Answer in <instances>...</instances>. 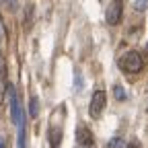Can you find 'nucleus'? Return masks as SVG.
Returning <instances> with one entry per match:
<instances>
[{
    "mask_svg": "<svg viewBox=\"0 0 148 148\" xmlns=\"http://www.w3.org/2000/svg\"><path fill=\"white\" fill-rule=\"evenodd\" d=\"M62 142V130L60 127H49V144L51 148H58Z\"/></svg>",
    "mask_w": 148,
    "mask_h": 148,
    "instance_id": "6",
    "label": "nucleus"
},
{
    "mask_svg": "<svg viewBox=\"0 0 148 148\" xmlns=\"http://www.w3.org/2000/svg\"><path fill=\"white\" fill-rule=\"evenodd\" d=\"M6 92H8V103H10V119H12V123L18 127V125L25 123V111H23L21 99H18V95H16V90H14L12 84L6 86Z\"/></svg>",
    "mask_w": 148,
    "mask_h": 148,
    "instance_id": "1",
    "label": "nucleus"
},
{
    "mask_svg": "<svg viewBox=\"0 0 148 148\" xmlns=\"http://www.w3.org/2000/svg\"><path fill=\"white\" fill-rule=\"evenodd\" d=\"M37 111H39V107H37V97H31V107H29L31 117H37Z\"/></svg>",
    "mask_w": 148,
    "mask_h": 148,
    "instance_id": "9",
    "label": "nucleus"
},
{
    "mask_svg": "<svg viewBox=\"0 0 148 148\" xmlns=\"http://www.w3.org/2000/svg\"><path fill=\"white\" fill-rule=\"evenodd\" d=\"M121 12H123V2L121 0H113V2L109 4V8H107V14H105L107 23L109 25H117L121 21Z\"/></svg>",
    "mask_w": 148,
    "mask_h": 148,
    "instance_id": "5",
    "label": "nucleus"
},
{
    "mask_svg": "<svg viewBox=\"0 0 148 148\" xmlns=\"http://www.w3.org/2000/svg\"><path fill=\"white\" fill-rule=\"evenodd\" d=\"M105 105H107V92L105 90H95V95L90 97V103H88L90 117H101V113L105 111Z\"/></svg>",
    "mask_w": 148,
    "mask_h": 148,
    "instance_id": "3",
    "label": "nucleus"
},
{
    "mask_svg": "<svg viewBox=\"0 0 148 148\" xmlns=\"http://www.w3.org/2000/svg\"><path fill=\"white\" fill-rule=\"evenodd\" d=\"M76 144H78V148H95V138H92L90 130L86 125L76 127Z\"/></svg>",
    "mask_w": 148,
    "mask_h": 148,
    "instance_id": "4",
    "label": "nucleus"
},
{
    "mask_svg": "<svg viewBox=\"0 0 148 148\" xmlns=\"http://www.w3.org/2000/svg\"><path fill=\"white\" fill-rule=\"evenodd\" d=\"M0 148H6L4 146V138H0Z\"/></svg>",
    "mask_w": 148,
    "mask_h": 148,
    "instance_id": "14",
    "label": "nucleus"
},
{
    "mask_svg": "<svg viewBox=\"0 0 148 148\" xmlns=\"http://www.w3.org/2000/svg\"><path fill=\"white\" fill-rule=\"evenodd\" d=\"M119 68L127 74H138L142 68H144V60H142V56L138 51H127L121 56V60H119Z\"/></svg>",
    "mask_w": 148,
    "mask_h": 148,
    "instance_id": "2",
    "label": "nucleus"
},
{
    "mask_svg": "<svg viewBox=\"0 0 148 148\" xmlns=\"http://www.w3.org/2000/svg\"><path fill=\"white\" fill-rule=\"evenodd\" d=\"M2 2H4L6 6H10V8H14V4H16V0H2Z\"/></svg>",
    "mask_w": 148,
    "mask_h": 148,
    "instance_id": "13",
    "label": "nucleus"
},
{
    "mask_svg": "<svg viewBox=\"0 0 148 148\" xmlns=\"http://www.w3.org/2000/svg\"><path fill=\"white\" fill-rule=\"evenodd\" d=\"M125 148H142V144H140L138 140H132V142H127V144H125Z\"/></svg>",
    "mask_w": 148,
    "mask_h": 148,
    "instance_id": "12",
    "label": "nucleus"
},
{
    "mask_svg": "<svg viewBox=\"0 0 148 148\" xmlns=\"http://www.w3.org/2000/svg\"><path fill=\"white\" fill-rule=\"evenodd\" d=\"M146 6H148V0H134V8H136L138 12H142Z\"/></svg>",
    "mask_w": 148,
    "mask_h": 148,
    "instance_id": "10",
    "label": "nucleus"
},
{
    "mask_svg": "<svg viewBox=\"0 0 148 148\" xmlns=\"http://www.w3.org/2000/svg\"><path fill=\"white\" fill-rule=\"evenodd\" d=\"M113 95H115L117 101H123V99H125V90H123V86L115 84V86H113Z\"/></svg>",
    "mask_w": 148,
    "mask_h": 148,
    "instance_id": "7",
    "label": "nucleus"
},
{
    "mask_svg": "<svg viewBox=\"0 0 148 148\" xmlns=\"http://www.w3.org/2000/svg\"><path fill=\"white\" fill-rule=\"evenodd\" d=\"M0 41H6V33H4V25H2V18H0Z\"/></svg>",
    "mask_w": 148,
    "mask_h": 148,
    "instance_id": "11",
    "label": "nucleus"
},
{
    "mask_svg": "<svg viewBox=\"0 0 148 148\" xmlns=\"http://www.w3.org/2000/svg\"><path fill=\"white\" fill-rule=\"evenodd\" d=\"M121 146H123V140H121L119 136L111 138V140H109V144H107V148H121Z\"/></svg>",
    "mask_w": 148,
    "mask_h": 148,
    "instance_id": "8",
    "label": "nucleus"
},
{
    "mask_svg": "<svg viewBox=\"0 0 148 148\" xmlns=\"http://www.w3.org/2000/svg\"><path fill=\"white\" fill-rule=\"evenodd\" d=\"M146 53H148V45H146Z\"/></svg>",
    "mask_w": 148,
    "mask_h": 148,
    "instance_id": "15",
    "label": "nucleus"
}]
</instances>
